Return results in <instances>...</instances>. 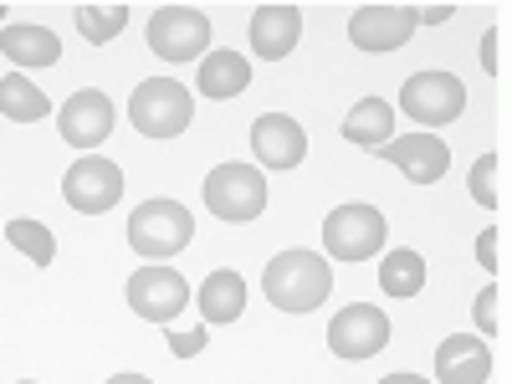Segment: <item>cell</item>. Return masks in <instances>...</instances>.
<instances>
[{"label":"cell","mask_w":512,"mask_h":384,"mask_svg":"<svg viewBox=\"0 0 512 384\" xmlns=\"http://www.w3.org/2000/svg\"><path fill=\"white\" fill-rule=\"evenodd\" d=\"M72 21H77L82 41H93V47H108V41L123 36V26H128V6H77Z\"/></svg>","instance_id":"603a6c76"},{"label":"cell","mask_w":512,"mask_h":384,"mask_svg":"<svg viewBox=\"0 0 512 384\" xmlns=\"http://www.w3.org/2000/svg\"><path fill=\"white\" fill-rule=\"evenodd\" d=\"M344 139L359 144V149H379L395 139V108L384 98H359L344 118Z\"/></svg>","instance_id":"ffe728a7"},{"label":"cell","mask_w":512,"mask_h":384,"mask_svg":"<svg viewBox=\"0 0 512 384\" xmlns=\"http://www.w3.org/2000/svg\"><path fill=\"white\" fill-rule=\"evenodd\" d=\"M195 118V98L180 88V82H169V77H149L134 88V98H128V123L139 128L144 139H180L185 128Z\"/></svg>","instance_id":"7a4b0ae2"},{"label":"cell","mask_w":512,"mask_h":384,"mask_svg":"<svg viewBox=\"0 0 512 384\" xmlns=\"http://www.w3.org/2000/svg\"><path fill=\"white\" fill-rule=\"evenodd\" d=\"M251 88V62L241 52H210L200 57V93L210 103H231Z\"/></svg>","instance_id":"e0dca14e"},{"label":"cell","mask_w":512,"mask_h":384,"mask_svg":"<svg viewBox=\"0 0 512 384\" xmlns=\"http://www.w3.org/2000/svg\"><path fill=\"white\" fill-rule=\"evenodd\" d=\"M415 11L410 6H359L349 16V41L359 52H400L415 36Z\"/></svg>","instance_id":"7c38bea8"},{"label":"cell","mask_w":512,"mask_h":384,"mask_svg":"<svg viewBox=\"0 0 512 384\" xmlns=\"http://www.w3.org/2000/svg\"><path fill=\"white\" fill-rule=\"evenodd\" d=\"M6 241H11L16 251H26L36 267H52V262H57V236L41 226V221H26V216H21V221H6Z\"/></svg>","instance_id":"cb8c5ba5"},{"label":"cell","mask_w":512,"mask_h":384,"mask_svg":"<svg viewBox=\"0 0 512 384\" xmlns=\"http://www.w3.org/2000/svg\"><path fill=\"white\" fill-rule=\"evenodd\" d=\"M482 67H487V72H497V31H487V36H482Z\"/></svg>","instance_id":"f546056e"},{"label":"cell","mask_w":512,"mask_h":384,"mask_svg":"<svg viewBox=\"0 0 512 384\" xmlns=\"http://www.w3.org/2000/svg\"><path fill=\"white\" fill-rule=\"evenodd\" d=\"M0 16H11V11H6V6H0Z\"/></svg>","instance_id":"d6a6232c"},{"label":"cell","mask_w":512,"mask_h":384,"mask_svg":"<svg viewBox=\"0 0 512 384\" xmlns=\"http://www.w3.org/2000/svg\"><path fill=\"white\" fill-rule=\"evenodd\" d=\"M262 292H267V303L282 308V313H313L328 303V292H333V267H328V256L318 251H282L267 262L262 272Z\"/></svg>","instance_id":"6da1fadb"},{"label":"cell","mask_w":512,"mask_h":384,"mask_svg":"<svg viewBox=\"0 0 512 384\" xmlns=\"http://www.w3.org/2000/svg\"><path fill=\"white\" fill-rule=\"evenodd\" d=\"M108 384H149V379H144V374H113Z\"/></svg>","instance_id":"1f68e13d"},{"label":"cell","mask_w":512,"mask_h":384,"mask_svg":"<svg viewBox=\"0 0 512 384\" xmlns=\"http://www.w3.org/2000/svg\"><path fill=\"white\" fill-rule=\"evenodd\" d=\"M384 236H390L384 216L374 205H359V200L328 210V221H323V246H328L333 262H369L384 246Z\"/></svg>","instance_id":"5b68a950"},{"label":"cell","mask_w":512,"mask_h":384,"mask_svg":"<svg viewBox=\"0 0 512 384\" xmlns=\"http://www.w3.org/2000/svg\"><path fill=\"white\" fill-rule=\"evenodd\" d=\"M113 103H108V93H98V88H82V93H72L67 103H62V113H57V128H62V144H72V149H98L108 134H113Z\"/></svg>","instance_id":"8fae6325"},{"label":"cell","mask_w":512,"mask_h":384,"mask_svg":"<svg viewBox=\"0 0 512 384\" xmlns=\"http://www.w3.org/2000/svg\"><path fill=\"white\" fill-rule=\"evenodd\" d=\"M492 303H497V292L487 287V292L477 297V308H472V313H477V328H482V333H497V313H492Z\"/></svg>","instance_id":"4316f807"},{"label":"cell","mask_w":512,"mask_h":384,"mask_svg":"<svg viewBox=\"0 0 512 384\" xmlns=\"http://www.w3.org/2000/svg\"><path fill=\"white\" fill-rule=\"evenodd\" d=\"M205 210L216 221H231V226H246L256 221L267 210V180H262V169H251V164H216L205 175Z\"/></svg>","instance_id":"277c9868"},{"label":"cell","mask_w":512,"mask_h":384,"mask_svg":"<svg viewBox=\"0 0 512 384\" xmlns=\"http://www.w3.org/2000/svg\"><path fill=\"white\" fill-rule=\"evenodd\" d=\"M477 262H482L487 272L497 267V226H487V231L477 236Z\"/></svg>","instance_id":"83f0119b"},{"label":"cell","mask_w":512,"mask_h":384,"mask_svg":"<svg viewBox=\"0 0 512 384\" xmlns=\"http://www.w3.org/2000/svg\"><path fill=\"white\" fill-rule=\"evenodd\" d=\"M149 47L164 62H195L210 47V16L195 6H159L149 16Z\"/></svg>","instance_id":"52a82bcc"},{"label":"cell","mask_w":512,"mask_h":384,"mask_svg":"<svg viewBox=\"0 0 512 384\" xmlns=\"http://www.w3.org/2000/svg\"><path fill=\"white\" fill-rule=\"evenodd\" d=\"M0 52H6L16 67H52V62H62V41H57V31H47V26L16 21V26L0 31Z\"/></svg>","instance_id":"d6986e66"},{"label":"cell","mask_w":512,"mask_h":384,"mask_svg":"<svg viewBox=\"0 0 512 384\" xmlns=\"http://www.w3.org/2000/svg\"><path fill=\"white\" fill-rule=\"evenodd\" d=\"M21 384H36V379H21Z\"/></svg>","instance_id":"836d02e7"},{"label":"cell","mask_w":512,"mask_h":384,"mask_svg":"<svg viewBox=\"0 0 512 384\" xmlns=\"http://www.w3.org/2000/svg\"><path fill=\"white\" fill-rule=\"evenodd\" d=\"M195 308H200V323H236L241 308H246V282H241V272H231V267L210 272V277L200 282Z\"/></svg>","instance_id":"ac0fdd59"},{"label":"cell","mask_w":512,"mask_h":384,"mask_svg":"<svg viewBox=\"0 0 512 384\" xmlns=\"http://www.w3.org/2000/svg\"><path fill=\"white\" fill-rule=\"evenodd\" d=\"M185 303H190V282L175 267H139L128 277V308L144 323H175Z\"/></svg>","instance_id":"9c48e42d"},{"label":"cell","mask_w":512,"mask_h":384,"mask_svg":"<svg viewBox=\"0 0 512 384\" xmlns=\"http://www.w3.org/2000/svg\"><path fill=\"white\" fill-rule=\"evenodd\" d=\"M297 36H303V11L297 6H262L251 16V52L267 57V62H282Z\"/></svg>","instance_id":"2e32d148"},{"label":"cell","mask_w":512,"mask_h":384,"mask_svg":"<svg viewBox=\"0 0 512 384\" xmlns=\"http://www.w3.org/2000/svg\"><path fill=\"white\" fill-rule=\"evenodd\" d=\"M0 113L11 123H41L52 113V98L41 93L26 72H11V77H0Z\"/></svg>","instance_id":"44dd1931"},{"label":"cell","mask_w":512,"mask_h":384,"mask_svg":"<svg viewBox=\"0 0 512 384\" xmlns=\"http://www.w3.org/2000/svg\"><path fill=\"white\" fill-rule=\"evenodd\" d=\"M436 379L441 384H487L492 379V349L472 333H451L436 344Z\"/></svg>","instance_id":"9a60e30c"},{"label":"cell","mask_w":512,"mask_h":384,"mask_svg":"<svg viewBox=\"0 0 512 384\" xmlns=\"http://www.w3.org/2000/svg\"><path fill=\"white\" fill-rule=\"evenodd\" d=\"M384 344H390V318L374 303H354L328 323V349L338 359H374Z\"/></svg>","instance_id":"30bf717a"},{"label":"cell","mask_w":512,"mask_h":384,"mask_svg":"<svg viewBox=\"0 0 512 384\" xmlns=\"http://www.w3.org/2000/svg\"><path fill=\"white\" fill-rule=\"evenodd\" d=\"M379 384H431V379H420V374H384Z\"/></svg>","instance_id":"4dcf8cb0"},{"label":"cell","mask_w":512,"mask_h":384,"mask_svg":"<svg viewBox=\"0 0 512 384\" xmlns=\"http://www.w3.org/2000/svg\"><path fill=\"white\" fill-rule=\"evenodd\" d=\"M195 236V221L180 200H144L134 216H128V246H134L144 262H169L180 256Z\"/></svg>","instance_id":"3957f363"},{"label":"cell","mask_w":512,"mask_h":384,"mask_svg":"<svg viewBox=\"0 0 512 384\" xmlns=\"http://www.w3.org/2000/svg\"><path fill=\"white\" fill-rule=\"evenodd\" d=\"M251 149L267 169H297L308 159V134H303V123L287 118V113H262L251 123Z\"/></svg>","instance_id":"5bb4252c"},{"label":"cell","mask_w":512,"mask_h":384,"mask_svg":"<svg viewBox=\"0 0 512 384\" xmlns=\"http://www.w3.org/2000/svg\"><path fill=\"white\" fill-rule=\"evenodd\" d=\"M451 16H456L451 6H425V11H415V21H420V26H441V21H451Z\"/></svg>","instance_id":"f1b7e54d"},{"label":"cell","mask_w":512,"mask_h":384,"mask_svg":"<svg viewBox=\"0 0 512 384\" xmlns=\"http://www.w3.org/2000/svg\"><path fill=\"white\" fill-rule=\"evenodd\" d=\"M379 287H384V297H415L425 287V256L410 251V246L390 251L379 262Z\"/></svg>","instance_id":"7402d4cb"},{"label":"cell","mask_w":512,"mask_h":384,"mask_svg":"<svg viewBox=\"0 0 512 384\" xmlns=\"http://www.w3.org/2000/svg\"><path fill=\"white\" fill-rule=\"evenodd\" d=\"M379 159H390L410 185H436L446 169H451V149H446V139H436V134L390 139V144H379Z\"/></svg>","instance_id":"4fadbf2b"},{"label":"cell","mask_w":512,"mask_h":384,"mask_svg":"<svg viewBox=\"0 0 512 384\" xmlns=\"http://www.w3.org/2000/svg\"><path fill=\"white\" fill-rule=\"evenodd\" d=\"M492 175H497V159H492V154H482V159L472 164V200H477L482 210H492V205H497V190H492Z\"/></svg>","instance_id":"d4e9b609"},{"label":"cell","mask_w":512,"mask_h":384,"mask_svg":"<svg viewBox=\"0 0 512 384\" xmlns=\"http://www.w3.org/2000/svg\"><path fill=\"white\" fill-rule=\"evenodd\" d=\"M123 185H128L123 169L113 159H103V154H82L62 175V195H67L72 210H82V216H103V210H113Z\"/></svg>","instance_id":"ba28073f"},{"label":"cell","mask_w":512,"mask_h":384,"mask_svg":"<svg viewBox=\"0 0 512 384\" xmlns=\"http://www.w3.org/2000/svg\"><path fill=\"white\" fill-rule=\"evenodd\" d=\"M400 108L405 118H415L420 128H441V123H456L466 113V88H461V77L456 72H415L405 77V88H400Z\"/></svg>","instance_id":"8992f818"},{"label":"cell","mask_w":512,"mask_h":384,"mask_svg":"<svg viewBox=\"0 0 512 384\" xmlns=\"http://www.w3.org/2000/svg\"><path fill=\"white\" fill-rule=\"evenodd\" d=\"M210 344V333H205V323L195 328V333H169V354H175V359H195L200 349Z\"/></svg>","instance_id":"484cf974"}]
</instances>
